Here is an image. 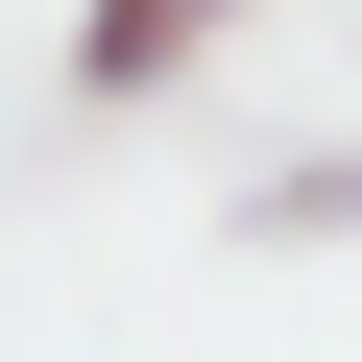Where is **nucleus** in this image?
I'll return each mask as SVG.
<instances>
[{
    "label": "nucleus",
    "mask_w": 362,
    "mask_h": 362,
    "mask_svg": "<svg viewBox=\"0 0 362 362\" xmlns=\"http://www.w3.org/2000/svg\"><path fill=\"white\" fill-rule=\"evenodd\" d=\"M218 25H242V0H73V121H145Z\"/></svg>",
    "instance_id": "obj_1"
},
{
    "label": "nucleus",
    "mask_w": 362,
    "mask_h": 362,
    "mask_svg": "<svg viewBox=\"0 0 362 362\" xmlns=\"http://www.w3.org/2000/svg\"><path fill=\"white\" fill-rule=\"evenodd\" d=\"M242 242H362V145H338V169H266V194H242Z\"/></svg>",
    "instance_id": "obj_2"
}]
</instances>
